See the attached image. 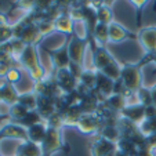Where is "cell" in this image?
<instances>
[{
    "label": "cell",
    "mask_w": 156,
    "mask_h": 156,
    "mask_svg": "<svg viewBox=\"0 0 156 156\" xmlns=\"http://www.w3.org/2000/svg\"><path fill=\"white\" fill-rule=\"evenodd\" d=\"M144 43L148 46V48H155L156 44V30H147L144 37Z\"/></svg>",
    "instance_id": "1"
},
{
    "label": "cell",
    "mask_w": 156,
    "mask_h": 156,
    "mask_svg": "<svg viewBox=\"0 0 156 156\" xmlns=\"http://www.w3.org/2000/svg\"><path fill=\"white\" fill-rule=\"evenodd\" d=\"M7 77L10 79V82H15V80H18V77H20V73H18L17 71H14V69H11V71L7 72Z\"/></svg>",
    "instance_id": "2"
}]
</instances>
